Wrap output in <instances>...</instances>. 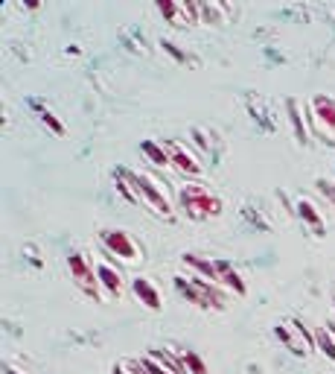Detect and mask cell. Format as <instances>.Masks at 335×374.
<instances>
[{
  "instance_id": "1",
  "label": "cell",
  "mask_w": 335,
  "mask_h": 374,
  "mask_svg": "<svg viewBox=\"0 0 335 374\" xmlns=\"http://www.w3.org/2000/svg\"><path fill=\"white\" fill-rule=\"evenodd\" d=\"M175 289L190 304L201 307V310H225V307H228L225 289L219 284H213V281H204L201 275H190V278L175 275Z\"/></svg>"
},
{
  "instance_id": "2",
  "label": "cell",
  "mask_w": 335,
  "mask_h": 374,
  "mask_svg": "<svg viewBox=\"0 0 335 374\" xmlns=\"http://www.w3.org/2000/svg\"><path fill=\"white\" fill-rule=\"evenodd\" d=\"M178 202H181V210L187 214L190 220L201 222V220H210V217H219L222 214V199L207 187V185H198V182H190L178 190Z\"/></svg>"
},
{
  "instance_id": "3",
  "label": "cell",
  "mask_w": 335,
  "mask_h": 374,
  "mask_svg": "<svg viewBox=\"0 0 335 374\" xmlns=\"http://www.w3.org/2000/svg\"><path fill=\"white\" fill-rule=\"evenodd\" d=\"M120 175L126 178V182L134 187V193H137V199H143L152 210H158L161 217L166 220H172L175 217V210H172V202L166 199V193L163 187L155 182L152 175H146V173H131V170H120Z\"/></svg>"
},
{
  "instance_id": "4",
  "label": "cell",
  "mask_w": 335,
  "mask_h": 374,
  "mask_svg": "<svg viewBox=\"0 0 335 374\" xmlns=\"http://www.w3.org/2000/svg\"><path fill=\"white\" fill-rule=\"evenodd\" d=\"M309 126L318 138H327V143H335V100L327 94H315L309 100Z\"/></svg>"
},
{
  "instance_id": "5",
  "label": "cell",
  "mask_w": 335,
  "mask_h": 374,
  "mask_svg": "<svg viewBox=\"0 0 335 374\" xmlns=\"http://www.w3.org/2000/svg\"><path fill=\"white\" fill-rule=\"evenodd\" d=\"M99 243H103L105 254L120 257V260H126V264H137V260L143 257L140 246H137V243L131 240V234L123 231V229H105L103 234H99Z\"/></svg>"
},
{
  "instance_id": "6",
  "label": "cell",
  "mask_w": 335,
  "mask_h": 374,
  "mask_svg": "<svg viewBox=\"0 0 335 374\" xmlns=\"http://www.w3.org/2000/svg\"><path fill=\"white\" fill-rule=\"evenodd\" d=\"M67 269H70V278L76 281V287L85 292V296H91L94 301H99V275L91 260L82 252H70L67 254Z\"/></svg>"
},
{
  "instance_id": "7",
  "label": "cell",
  "mask_w": 335,
  "mask_h": 374,
  "mask_svg": "<svg viewBox=\"0 0 335 374\" xmlns=\"http://www.w3.org/2000/svg\"><path fill=\"white\" fill-rule=\"evenodd\" d=\"M163 146H166V152H170V164H172L178 173L190 175V178L201 175V164H198V158H195L190 150H184L178 141H163Z\"/></svg>"
},
{
  "instance_id": "8",
  "label": "cell",
  "mask_w": 335,
  "mask_h": 374,
  "mask_svg": "<svg viewBox=\"0 0 335 374\" xmlns=\"http://www.w3.org/2000/svg\"><path fill=\"white\" fill-rule=\"evenodd\" d=\"M274 336H277L280 343L286 345V348H289L295 357H306V354H309V345H306V339L300 336V331L295 328L292 322H289V324H277V328H274Z\"/></svg>"
},
{
  "instance_id": "9",
  "label": "cell",
  "mask_w": 335,
  "mask_h": 374,
  "mask_svg": "<svg viewBox=\"0 0 335 374\" xmlns=\"http://www.w3.org/2000/svg\"><path fill=\"white\" fill-rule=\"evenodd\" d=\"M96 275H99V287H103L108 296H114V299L123 296V289H126L123 275L117 272L111 264H96Z\"/></svg>"
},
{
  "instance_id": "10",
  "label": "cell",
  "mask_w": 335,
  "mask_h": 374,
  "mask_svg": "<svg viewBox=\"0 0 335 374\" xmlns=\"http://www.w3.org/2000/svg\"><path fill=\"white\" fill-rule=\"evenodd\" d=\"M216 266H219V284H222L225 289H230V292H237V296H245V292H248V284L242 281V275L233 269L228 260H222V257H216Z\"/></svg>"
},
{
  "instance_id": "11",
  "label": "cell",
  "mask_w": 335,
  "mask_h": 374,
  "mask_svg": "<svg viewBox=\"0 0 335 374\" xmlns=\"http://www.w3.org/2000/svg\"><path fill=\"white\" fill-rule=\"evenodd\" d=\"M184 264H187L195 275H201L204 281H213V284H219V266H216V260L210 257H201V254H184ZM222 287V284H219Z\"/></svg>"
},
{
  "instance_id": "12",
  "label": "cell",
  "mask_w": 335,
  "mask_h": 374,
  "mask_svg": "<svg viewBox=\"0 0 335 374\" xmlns=\"http://www.w3.org/2000/svg\"><path fill=\"white\" fill-rule=\"evenodd\" d=\"M131 292L140 299V304L149 307V310H161V292L155 289V284L149 278H134L131 281Z\"/></svg>"
},
{
  "instance_id": "13",
  "label": "cell",
  "mask_w": 335,
  "mask_h": 374,
  "mask_svg": "<svg viewBox=\"0 0 335 374\" xmlns=\"http://www.w3.org/2000/svg\"><path fill=\"white\" fill-rule=\"evenodd\" d=\"M149 357H152V360H158L166 371H172V374H190L187 366L181 363V357H178L172 348H152V351H149Z\"/></svg>"
},
{
  "instance_id": "14",
  "label": "cell",
  "mask_w": 335,
  "mask_h": 374,
  "mask_svg": "<svg viewBox=\"0 0 335 374\" xmlns=\"http://www.w3.org/2000/svg\"><path fill=\"white\" fill-rule=\"evenodd\" d=\"M297 217L304 220L306 225H312V229L318 231V237L324 234V217L318 214V205L309 202V199H297Z\"/></svg>"
},
{
  "instance_id": "15",
  "label": "cell",
  "mask_w": 335,
  "mask_h": 374,
  "mask_svg": "<svg viewBox=\"0 0 335 374\" xmlns=\"http://www.w3.org/2000/svg\"><path fill=\"white\" fill-rule=\"evenodd\" d=\"M140 152H143L149 161H152V164H158V167H166V164H170V152H166L163 143L143 141V143H140Z\"/></svg>"
},
{
  "instance_id": "16",
  "label": "cell",
  "mask_w": 335,
  "mask_h": 374,
  "mask_svg": "<svg viewBox=\"0 0 335 374\" xmlns=\"http://www.w3.org/2000/svg\"><path fill=\"white\" fill-rule=\"evenodd\" d=\"M286 108H289V120H292V126H295L297 141H300V143H306V141H309V129H306L304 117H300V106H297V100H289Z\"/></svg>"
},
{
  "instance_id": "17",
  "label": "cell",
  "mask_w": 335,
  "mask_h": 374,
  "mask_svg": "<svg viewBox=\"0 0 335 374\" xmlns=\"http://www.w3.org/2000/svg\"><path fill=\"white\" fill-rule=\"evenodd\" d=\"M315 345H318V351H321L324 357H329V360L335 363V336H332L329 328H321L315 333Z\"/></svg>"
},
{
  "instance_id": "18",
  "label": "cell",
  "mask_w": 335,
  "mask_h": 374,
  "mask_svg": "<svg viewBox=\"0 0 335 374\" xmlns=\"http://www.w3.org/2000/svg\"><path fill=\"white\" fill-rule=\"evenodd\" d=\"M178 357H181V363L187 366V371L190 374H207V366H204V360L195 354V351H178V348H172Z\"/></svg>"
},
{
  "instance_id": "19",
  "label": "cell",
  "mask_w": 335,
  "mask_h": 374,
  "mask_svg": "<svg viewBox=\"0 0 335 374\" xmlns=\"http://www.w3.org/2000/svg\"><path fill=\"white\" fill-rule=\"evenodd\" d=\"M158 12L163 15L170 24H175V27H184L181 24V15H184V9H181V3H172V0H161L158 3Z\"/></svg>"
},
{
  "instance_id": "20",
  "label": "cell",
  "mask_w": 335,
  "mask_h": 374,
  "mask_svg": "<svg viewBox=\"0 0 335 374\" xmlns=\"http://www.w3.org/2000/svg\"><path fill=\"white\" fill-rule=\"evenodd\" d=\"M225 12H230V9L222 6V3H201V18H204V21L222 24V15H225Z\"/></svg>"
},
{
  "instance_id": "21",
  "label": "cell",
  "mask_w": 335,
  "mask_h": 374,
  "mask_svg": "<svg viewBox=\"0 0 335 374\" xmlns=\"http://www.w3.org/2000/svg\"><path fill=\"white\" fill-rule=\"evenodd\" d=\"M315 187H318V193H321V196H324L327 202L335 205V185H332V182H327V178H318Z\"/></svg>"
},
{
  "instance_id": "22",
  "label": "cell",
  "mask_w": 335,
  "mask_h": 374,
  "mask_svg": "<svg viewBox=\"0 0 335 374\" xmlns=\"http://www.w3.org/2000/svg\"><path fill=\"white\" fill-rule=\"evenodd\" d=\"M41 123L53 129V135H64V126L56 120V115H53V111H47V108H44V111H41Z\"/></svg>"
},
{
  "instance_id": "23",
  "label": "cell",
  "mask_w": 335,
  "mask_h": 374,
  "mask_svg": "<svg viewBox=\"0 0 335 374\" xmlns=\"http://www.w3.org/2000/svg\"><path fill=\"white\" fill-rule=\"evenodd\" d=\"M117 190H120V193H123V196H126L128 202H140V199H137V193H134V187L126 182V178H123L120 173H117Z\"/></svg>"
},
{
  "instance_id": "24",
  "label": "cell",
  "mask_w": 335,
  "mask_h": 374,
  "mask_svg": "<svg viewBox=\"0 0 335 374\" xmlns=\"http://www.w3.org/2000/svg\"><path fill=\"white\" fill-rule=\"evenodd\" d=\"M140 363L146 366V371H149V374H172V371H166V368H163L158 360H152V357H149V354H146V357H140Z\"/></svg>"
},
{
  "instance_id": "25",
  "label": "cell",
  "mask_w": 335,
  "mask_h": 374,
  "mask_svg": "<svg viewBox=\"0 0 335 374\" xmlns=\"http://www.w3.org/2000/svg\"><path fill=\"white\" fill-rule=\"evenodd\" d=\"M163 50L170 53V56H175L178 62H187V53H181V50H178V44H172V41H163Z\"/></svg>"
},
{
  "instance_id": "26",
  "label": "cell",
  "mask_w": 335,
  "mask_h": 374,
  "mask_svg": "<svg viewBox=\"0 0 335 374\" xmlns=\"http://www.w3.org/2000/svg\"><path fill=\"white\" fill-rule=\"evenodd\" d=\"M126 368H128L131 374H149V371H146V366H143L140 360H126Z\"/></svg>"
},
{
  "instance_id": "27",
  "label": "cell",
  "mask_w": 335,
  "mask_h": 374,
  "mask_svg": "<svg viewBox=\"0 0 335 374\" xmlns=\"http://www.w3.org/2000/svg\"><path fill=\"white\" fill-rule=\"evenodd\" d=\"M111 374H131V371L126 368V363H114L111 366Z\"/></svg>"
},
{
  "instance_id": "28",
  "label": "cell",
  "mask_w": 335,
  "mask_h": 374,
  "mask_svg": "<svg viewBox=\"0 0 335 374\" xmlns=\"http://www.w3.org/2000/svg\"><path fill=\"white\" fill-rule=\"evenodd\" d=\"M6 374H24V371H18L15 366H6Z\"/></svg>"
},
{
  "instance_id": "29",
  "label": "cell",
  "mask_w": 335,
  "mask_h": 374,
  "mask_svg": "<svg viewBox=\"0 0 335 374\" xmlns=\"http://www.w3.org/2000/svg\"><path fill=\"white\" fill-rule=\"evenodd\" d=\"M327 328H329V331H332V336H335V322H329V324H327Z\"/></svg>"
},
{
  "instance_id": "30",
  "label": "cell",
  "mask_w": 335,
  "mask_h": 374,
  "mask_svg": "<svg viewBox=\"0 0 335 374\" xmlns=\"http://www.w3.org/2000/svg\"><path fill=\"white\" fill-rule=\"evenodd\" d=\"M332 304H335V299H332Z\"/></svg>"
}]
</instances>
